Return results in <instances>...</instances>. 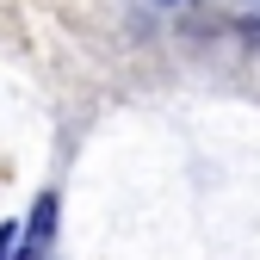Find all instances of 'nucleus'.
<instances>
[{"label":"nucleus","mask_w":260,"mask_h":260,"mask_svg":"<svg viewBox=\"0 0 260 260\" xmlns=\"http://www.w3.org/2000/svg\"><path fill=\"white\" fill-rule=\"evenodd\" d=\"M50 223H56V199H38V217H31V248L50 242Z\"/></svg>","instance_id":"1"},{"label":"nucleus","mask_w":260,"mask_h":260,"mask_svg":"<svg viewBox=\"0 0 260 260\" xmlns=\"http://www.w3.org/2000/svg\"><path fill=\"white\" fill-rule=\"evenodd\" d=\"M7 242H13V230H0V254H7Z\"/></svg>","instance_id":"2"}]
</instances>
